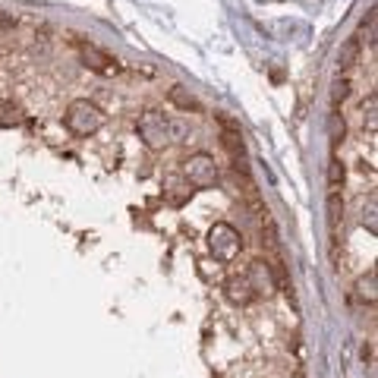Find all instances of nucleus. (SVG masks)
<instances>
[{
	"instance_id": "9b49d317",
	"label": "nucleus",
	"mask_w": 378,
	"mask_h": 378,
	"mask_svg": "<svg viewBox=\"0 0 378 378\" xmlns=\"http://www.w3.org/2000/svg\"><path fill=\"white\" fill-rule=\"evenodd\" d=\"M271 268V281H275V290H281V293H290V277H287V265H284L281 259L268 261Z\"/></svg>"
},
{
	"instance_id": "4468645a",
	"label": "nucleus",
	"mask_w": 378,
	"mask_h": 378,
	"mask_svg": "<svg viewBox=\"0 0 378 378\" xmlns=\"http://www.w3.org/2000/svg\"><path fill=\"white\" fill-rule=\"evenodd\" d=\"M356 290H359V296H363V300L375 302V268H369V275L359 277V281H356Z\"/></svg>"
},
{
	"instance_id": "1a4fd4ad",
	"label": "nucleus",
	"mask_w": 378,
	"mask_h": 378,
	"mask_svg": "<svg viewBox=\"0 0 378 378\" xmlns=\"http://www.w3.org/2000/svg\"><path fill=\"white\" fill-rule=\"evenodd\" d=\"M19 123H22V110L13 101L0 98V130H10V126H19Z\"/></svg>"
},
{
	"instance_id": "7ed1b4c3",
	"label": "nucleus",
	"mask_w": 378,
	"mask_h": 378,
	"mask_svg": "<svg viewBox=\"0 0 378 378\" xmlns=\"http://www.w3.org/2000/svg\"><path fill=\"white\" fill-rule=\"evenodd\" d=\"M136 132L148 148H164L171 142V120L164 114H158V110H145L136 123Z\"/></svg>"
},
{
	"instance_id": "6e6552de",
	"label": "nucleus",
	"mask_w": 378,
	"mask_h": 378,
	"mask_svg": "<svg viewBox=\"0 0 378 378\" xmlns=\"http://www.w3.org/2000/svg\"><path fill=\"white\" fill-rule=\"evenodd\" d=\"M359 63V38H350V42L344 44V51H341V57H337V67H341V73H347V69H353Z\"/></svg>"
},
{
	"instance_id": "dca6fc26",
	"label": "nucleus",
	"mask_w": 378,
	"mask_h": 378,
	"mask_svg": "<svg viewBox=\"0 0 378 378\" xmlns=\"http://www.w3.org/2000/svg\"><path fill=\"white\" fill-rule=\"evenodd\" d=\"M293 378H306V372H302V369H296V372H293Z\"/></svg>"
},
{
	"instance_id": "f03ea898",
	"label": "nucleus",
	"mask_w": 378,
	"mask_h": 378,
	"mask_svg": "<svg viewBox=\"0 0 378 378\" xmlns=\"http://www.w3.org/2000/svg\"><path fill=\"white\" fill-rule=\"evenodd\" d=\"M208 249H212V255L218 261H234L237 255H240L243 249V237L240 230H237L234 224H214L212 227V234H208Z\"/></svg>"
},
{
	"instance_id": "2eb2a0df",
	"label": "nucleus",
	"mask_w": 378,
	"mask_h": 378,
	"mask_svg": "<svg viewBox=\"0 0 378 378\" xmlns=\"http://www.w3.org/2000/svg\"><path fill=\"white\" fill-rule=\"evenodd\" d=\"M350 89H353L350 79H347V76H341V79L334 83V89H331V101H334V108H341V104L350 98Z\"/></svg>"
},
{
	"instance_id": "20e7f679",
	"label": "nucleus",
	"mask_w": 378,
	"mask_h": 378,
	"mask_svg": "<svg viewBox=\"0 0 378 378\" xmlns=\"http://www.w3.org/2000/svg\"><path fill=\"white\" fill-rule=\"evenodd\" d=\"M183 173H186V183L196 186V189H208V186L218 183V164H214V158L212 155H205V151L189 155Z\"/></svg>"
},
{
	"instance_id": "9d476101",
	"label": "nucleus",
	"mask_w": 378,
	"mask_h": 378,
	"mask_svg": "<svg viewBox=\"0 0 378 378\" xmlns=\"http://www.w3.org/2000/svg\"><path fill=\"white\" fill-rule=\"evenodd\" d=\"M328 224L334 234L337 227L344 224V199H341V193H328Z\"/></svg>"
},
{
	"instance_id": "ddd939ff",
	"label": "nucleus",
	"mask_w": 378,
	"mask_h": 378,
	"mask_svg": "<svg viewBox=\"0 0 378 378\" xmlns=\"http://www.w3.org/2000/svg\"><path fill=\"white\" fill-rule=\"evenodd\" d=\"M171 101L177 104L180 110H199V101H196L193 95H186L183 85H173V89H171Z\"/></svg>"
},
{
	"instance_id": "423d86ee",
	"label": "nucleus",
	"mask_w": 378,
	"mask_h": 378,
	"mask_svg": "<svg viewBox=\"0 0 378 378\" xmlns=\"http://www.w3.org/2000/svg\"><path fill=\"white\" fill-rule=\"evenodd\" d=\"M224 290H227V300L237 302V306H246V302L255 300V290H252V284H249L246 275H234L224 284Z\"/></svg>"
},
{
	"instance_id": "0eeeda50",
	"label": "nucleus",
	"mask_w": 378,
	"mask_h": 378,
	"mask_svg": "<svg viewBox=\"0 0 378 378\" xmlns=\"http://www.w3.org/2000/svg\"><path fill=\"white\" fill-rule=\"evenodd\" d=\"M249 284H252L255 293H271L275 290V281H271V268H268V261H252L246 271Z\"/></svg>"
},
{
	"instance_id": "39448f33",
	"label": "nucleus",
	"mask_w": 378,
	"mask_h": 378,
	"mask_svg": "<svg viewBox=\"0 0 378 378\" xmlns=\"http://www.w3.org/2000/svg\"><path fill=\"white\" fill-rule=\"evenodd\" d=\"M79 57H83L85 67L95 69V73H101V76L120 73V60L117 57H110L108 51H101L98 44H79Z\"/></svg>"
},
{
	"instance_id": "f257e3e1",
	"label": "nucleus",
	"mask_w": 378,
	"mask_h": 378,
	"mask_svg": "<svg viewBox=\"0 0 378 378\" xmlns=\"http://www.w3.org/2000/svg\"><path fill=\"white\" fill-rule=\"evenodd\" d=\"M63 123H67V130L73 136H92V132H98L104 126V114L89 98H76V101H69Z\"/></svg>"
},
{
	"instance_id": "f8f14e48",
	"label": "nucleus",
	"mask_w": 378,
	"mask_h": 378,
	"mask_svg": "<svg viewBox=\"0 0 378 378\" xmlns=\"http://www.w3.org/2000/svg\"><path fill=\"white\" fill-rule=\"evenodd\" d=\"M344 164H341V161H331L328 164V193H341V186H344Z\"/></svg>"
}]
</instances>
